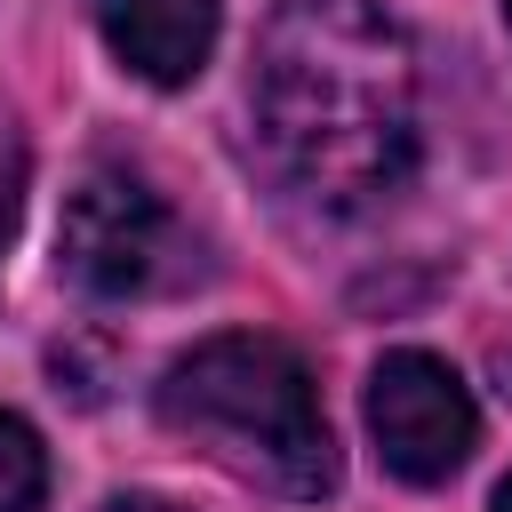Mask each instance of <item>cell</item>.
<instances>
[{
    "mask_svg": "<svg viewBox=\"0 0 512 512\" xmlns=\"http://www.w3.org/2000/svg\"><path fill=\"white\" fill-rule=\"evenodd\" d=\"M56 272L88 296H160L192 272V240L136 168H88L56 216Z\"/></svg>",
    "mask_w": 512,
    "mask_h": 512,
    "instance_id": "3",
    "label": "cell"
},
{
    "mask_svg": "<svg viewBox=\"0 0 512 512\" xmlns=\"http://www.w3.org/2000/svg\"><path fill=\"white\" fill-rule=\"evenodd\" d=\"M368 432H376L384 472H400L408 488H440L448 472H464L480 440V408L448 360L408 344V352H384L368 376Z\"/></svg>",
    "mask_w": 512,
    "mask_h": 512,
    "instance_id": "4",
    "label": "cell"
},
{
    "mask_svg": "<svg viewBox=\"0 0 512 512\" xmlns=\"http://www.w3.org/2000/svg\"><path fill=\"white\" fill-rule=\"evenodd\" d=\"M48 496V448L24 416L0 408V512H40Z\"/></svg>",
    "mask_w": 512,
    "mask_h": 512,
    "instance_id": "6",
    "label": "cell"
},
{
    "mask_svg": "<svg viewBox=\"0 0 512 512\" xmlns=\"http://www.w3.org/2000/svg\"><path fill=\"white\" fill-rule=\"evenodd\" d=\"M248 112L304 200L368 208L416 160V48L376 0H280L256 40Z\"/></svg>",
    "mask_w": 512,
    "mask_h": 512,
    "instance_id": "1",
    "label": "cell"
},
{
    "mask_svg": "<svg viewBox=\"0 0 512 512\" xmlns=\"http://www.w3.org/2000/svg\"><path fill=\"white\" fill-rule=\"evenodd\" d=\"M496 376H504V392H512V352H496Z\"/></svg>",
    "mask_w": 512,
    "mask_h": 512,
    "instance_id": "9",
    "label": "cell"
},
{
    "mask_svg": "<svg viewBox=\"0 0 512 512\" xmlns=\"http://www.w3.org/2000/svg\"><path fill=\"white\" fill-rule=\"evenodd\" d=\"M496 512H512V480H504V488H496Z\"/></svg>",
    "mask_w": 512,
    "mask_h": 512,
    "instance_id": "10",
    "label": "cell"
},
{
    "mask_svg": "<svg viewBox=\"0 0 512 512\" xmlns=\"http://www.w3.org/2000/svg\"><path fill=\"white\" fill-rule=\"evenodd\" d=\"M16 216H24V128H16L8 104H0V256H8Z\"/></svg>",
    "mask_w": 512,
    "mask_h": 512,
    "instance_id": "7",
    "label": "cell"
},
{
    "mask_svg": "<svg viewBox=\"0 0 512 512\" xmlns=\"http://www.w3.org/2000/svg\"><path fill=\"white\" fill-rule=\"evenodd\" d=\"M104 512H176V504H168V496H144V488H128V496H112Z\"/></svg>",
    "mask_w": 512,
    "mask_h": 512,
    "instance_id": "8",
    "label": "cell"
},
{
    "mask_svg": "<svg viewBox=\"0 0 512 512\" xmlns=\"http://www.w3.org/2000/svg\"><path fill=\"white\" fill-rule=\"evenodd\" d=\"M504 16H512V0H504Z\"/></svg>",
    "mask_w": 512,
    "mask_h": 512,
    "instance_id": "11",
    "label": "cell"
},
{
    "mask_svg": "<svg viewBox=\"0 0 512 512\" xmlns=\"http://www.w3.org/2000/svg\"><path fill=\"white\" fill-rule=\"evenodd\" d=\"M96 24L112 56L152 88H184L216 48V0H96Z\"/></svg>",
    "mask_w": 512,
    "mask_h": 512,
    "instance_id": "5",
    "label": "cell"
},
{
    "mask_svg": "<svg viewBox=\"0 0 512 512\" xmlns=\"http://www.w3.org/2000/svg\"><path fill=\"white\" fill-rule=\"evenodd\" d=\"M160 424L272 496L312 504L336 488V432L320 416V384L280 336L192 344L160 376Z\"/></svg>",
    "mask_w": 512,
    "mask_h": 512,
    "instance_id": "2",
    "label": "cell"
}]
</instances>
